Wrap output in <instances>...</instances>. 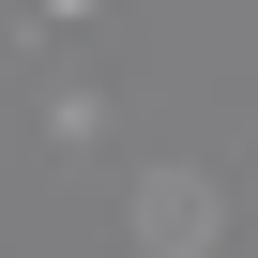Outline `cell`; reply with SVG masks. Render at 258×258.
Returning <instances> with one entry per match:
<instances>
[{
	"label": "cell",
	"mask_w": 258,
	"mask_h": 258,
	"mask_svg": "<svg viewBox=\"0 0 258 258\" xmlns=\"http://www.w3.org/2000/svg\"><path fill=\"white\" fill-rule=\"evenodd\" d=\"M137 228H152L167 258H198V243H213V198H198V182H152V198H137Z\"/></svg>",
	"instance_id": "6da1fadb"
}]
</instances>
